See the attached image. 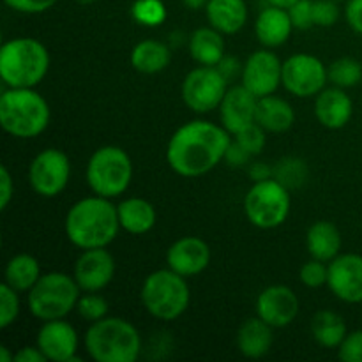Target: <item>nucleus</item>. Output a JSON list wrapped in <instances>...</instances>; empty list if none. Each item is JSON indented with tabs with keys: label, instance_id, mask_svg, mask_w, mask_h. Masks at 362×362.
Returning a JSON list of instances; mask_svg holds the SVG:
<instances>
[{
	"label": "nucleus",
	"instance_id": "f257e3e1",
	"mask_svg": "<svg viewBox=\"0 0 362 362\" xmlns=\"http://www.w3.org/2000/svg\"><path fill=\"white\" fill-rule=\"evenodd\" d=\"M232 141L228 131L209 120H191L172 134L166 148L170 168L186 179L214 170L225 159Z\"/></svg>",
	"mask_w": 362,
	"mask_h": 362
},
{
	"label": "nucleus",
	"instance_id": "f03ea898",
	"mask_svg": "<svg viewBox=\"0 0 362 362\" xmlns=\"http://www.w3.org/2000/svg\"><path fill=\"white\" fill-rule=\"evenodd\" d=\"M64 228L69 243L80 250L106 247L120 230L119 212L110 198L94 194L76 202L67 211Z\"/></svg>",
	"mask_w": 362,
	"mask_h": 362
},
{
	"label": "nucleus",
	"instance_id": "7ed1b4c3",
	"mask_svg": "<svg viewBox=\"0 0 362 362\" xmlns=\"http://www.w3.org/2000/svg\"><path fill=\"white\" fill-rule=\"evenodd\" d=\"M49 106L34 88H11L0 95V126L7 134L28 140L45 133L49 124Z\"/></svg>",
	"mask_w": 362,
	"mask_h": 362
},
{
	"label": "nucleus",
	"instance_id": "20e7f679",
	"mask_svg": "<svg viewBox=\"0 0 362 362\" xmlns=\"http://www.w3.org/2000/svg\"><path fill=\"white\" fill-rule=\"evenodd\" d=\"M49 69V53L34 37H16L0 48V78L11 88H34Z\"/></svg>",
	"mask_w": 362,
	"mask_h": 362
},
{
	"label": "nucleus",
	"instance_id": "39448f33",
	"mask_svg": "<svg viewBox=\"0 0 362 362\" xmlns=\"http://www.w3.org/2000/svg\"><path fill=\"white\" fill-rule=\"evenodd\" d=\"M85 349L95 362H136L141 354V336L131 322L105 317L90 324Z\"/></svg>",
	"mask_w": 362,
	"mask_h": 362
},
{
	"label": "nucleus",
	"instance_id": "423d86ee",
	"mask_svg": "<svg viewBox=\"0 0 362 362\" xmlns=\"http://www.w3.org/2000/svg\"><path fill=\"white\" fill-rule=\"evenodd\" d=\"M140 299L151 317L172 322L187 310L191 292L184 276L172 269H159L145 278Z\"/></svg>",
	"mask_w": 362,
	"mask_h": 362
},
{
	"label": "nucleus",
	"instance_id": "0eeeda50",
	"mask_svg": "<svg viewBox=\"0 0 362 362\" xmlns=\"http://www.w3.org/2000/svg\"><path fill=\"white\" fill-rule=\"evenodd\" d=\"M80 285L66 272H46L28 292V310L37 320H60L76 310Z\"/></svg>",
	"mask_w": 362,
	"mask_h": 362
},
{
	"label": "nucleus",
	"instance_id": "6e6552de",
	"mask_svg": "<svg viewBox=\"0 0 362 362\" xmlns=\"http://www.w3.org/2000/svg\"><path fill=\"white\" fill-rule=\"evenodd\" d=\"M133 179L129 154L117 145H105L90 156L87 165V182L94 194L117 198L126 193Z\"/></svg>",
	"mask_w": 362,
	"mask_h": 362
},
{
	"label": "nucleus",
	"instance_id": "1a4fd4ad",
	"mask_svg": "<svg viewBox=\"0 0 362 362\" xmlns=\"http://www.w3.org/2000/svg\"><path fill=\"white\" fill-rule=\"evenodd\" d=\"M288 187L278 179L258 180L253 182L244 198V212L247 221L262 230H272L281 226L290 214Z\"/></svg>",
	"mask_w": 362,
	"mask_h": 362
},
{
	"label": "nucleus",
	"instance_id": "9d476101",
	"mask_svg": "<svg viewBox=\"0 0 362 362\" xmlns=\"http://www.w3.org/2000/svg\"><path fill=\"white\" fill-rule=\"evenodd\" d=\"M228 80L216 66H200L186 74L182 81V99L187 108L209 113L219 108L226 94Z\"/></svg>",
	"mask_w": 362,
	"mask_h": 362
},
{
	"label": "nucleus",
	"instance_id": "9b49d317",
	"mask_svg": "<svg viewBox=\"0 0 362 362\" xmlns=\"http://www.w3.org/2000/svg\"><path fill=\"white\" fill-rule=\"evenodd\" d=\"M71 177V161L59 148H45L39 152L28 168V182L42 198L59 197L66 189Z\"/></svg>",
	"mask_w": 362,
	"mask_h": 362
},
{
	"label": "nucleus",
	"instance_id": "f8f14e48",
	"mask_svg": "<svg viewBox=\"0 0 362 362\" xmlns=\"http://www.w3.org/2000/svg\"><path fill=\"white\" fill-rule=\"evenodd\" d=\"M329 81L324 62L310 53H297L283 62L281 85L297 98L318 95Z\"/></svg>",
	"mask_w": 362,
	"mask_h": 362
},
{
	"label": "nucleus",
	"instance_id": "ddd939ff",
	"mask_svg": "<svg viewBox=\"0 0 362 362\" xmlns=\"http://www.w3.org/2000/svg\"><path fill=\"white\" fill-rule=\"evenodd\" d=\"M240 76H243V85L251 94L264 98L274 94L281 85L283 64L276 53L269 52V48L258 49L247 57Z\"/></svg>",
	"mask_w": 362,
	"mask_h": 362
},
{
	"label": "nucleus",
	"instance_id": "4468645a",
	"mask_svg": "<svg viewBox=\"0 0 362 362\" xmlns=\"http://www.w3.org/2000/svg\"><path fill=\"white\" fill-rule=\"evenodd\" d=\"M327 286L334 297L349 304L362 303V257L356 253L338 255L329 262Z\"/></svg>",
	"mask_w": 362,
	"mask_h": 362
},
{
	"label": "nucleus",
	"instance_id": "2eb2a0df",
	"mask_svg": "<svg viewBox=\"0 0 362 362\" xmlns=\"http://www.w3.org/2000/svg\"><path fill=\"white\" fill-rule=\"evenodd\" d=\"M300 303L290 286L272 285L262 290L257 299V317L274 329L286 327L297 318Z\"/></svg>",
	"mask_w": 362,
	"mask_h": 362
},
{
	"label": "nucleus",
	"instance_id": "dca6fc26",
	"mask_svg": "<svg viewBox=\"0 0 362 362\" xmlns=\"http://www.w3.org/2000/svg\"><path fill=\"white\" fill-rule=\"evenodd\" d=\"M35 345L45 354L46 361L52 362H74L80 361L76 356L78 352V334L76 329L66 322L48 320L42 322V327L39 329Z\"/></svg>",
	"mask_w": 362,
	"mask_h": 362
},
{
	"label": "nucleus",
	"instance_id": "f3484780",
	"mask_svg": "<svg viewBox=\"0 0 362 362\" xmlns=\"http://www.w3.org/2000/svg\"><path fill=\"white\" fill-rule=\"evenodd\" d=\"M115 276V258L106 247L83 250L74 265V279L81 292H99L112 283Z\"/></svg>",
	"mask_w": 362,
	"mask_h": 362
},
{
	"label": "nucleus",
	"instance_id": "a211bd4d",
	"mask_svg": "<svg viewBox=\"0 0 362 362\" xmlns=\"http://www.w3.org/2000/svg\"><path fill=\"white\" fill-rule=\"evenodd\" d=\"M211 247L200 237L187 235L175 240L166 251L168 269L175 271L184 278L198 276L211 264Z\"/></svg>",
	"mask_w": 362,
	"mask_h": 362
},
{
	"label": "nucleus",
	"instance_id": "6ab92c4d",
	"mask_svg": "<svg viewBox=\"0 0 362 362\" xmlns=\"http://www.w3.org/2000/svg\"><path fill=\"white\" fill-rule=\"evenodd\" d=\"M257 105L258 98L251 94L244 85L228 88L219 105L221 126L233 136L250 124L257 122Z\"/></svg>",
	"mask_w": 362,
	"mask_h": 362
},
{
	"label": "nucleus",
	"instance_id": "aec40b11",
	"mask_svg": "<svg viewBox=\"0 0 362 362\" xmlns=\"http://www.w3.org/2000/svg\"><path fill=\"white\" fill-rule=\"evenodd\" d=\"M315 115L327 129H341L354 115V103L343 88H324L315 99Z\"/></svg>",
	"mask_w": 362,
	"mask_h": 362
},
{
	"label": "nucleus",
	"instance_id": "412c9836",
	"mask_svg": "<svg viewBox=\"0 0 362 362\" xmlns=\"http://www.w3.org/2000/svg\"><path fill=\"white\" fill-rule=\"evenodd\" d=\"M293 30L288 9L278 6H269L260 11L255 21V34L265 48H278L288 41Z\"/></svg>",
	"mask_w": 362,
	"mask_h": 362
},
{
	"label": "nucleus",
	"instance_id": "4be33fe9",
	"mask_svg": "<svg viewBox=\"0 0 362 362\" xmlns=\"http://www.w3.org/2000/svg\"><path fill=\"white\" fill-rule=\"evenodd\" d=\"M205 14L211 27L221 34H237L247 21V6L244 0H209Z\"/></svg>",
	"mask_w": 362,
	"mask_h": 362
},
{
	"label": "nucleus",
	"instance_id": "5701e85b",
	"mask_svg": "<svg viewBox=\"0 0 362 362\" xmlns=\"http://www.w3.org/2000/svg\"><path fill=\"white\" fill-rule=\"evenodd\" d=\"M120 228L131 235H145L158 221V214L151 202L144 198H127L117 205Z\"/></svg>",
	"mask_w": 362,
	"mask_h": 362
},
{
	"label": "nucleus",
	"instance_id": "b1692460",
	"mask_svg": "<svg viewBox=\"0 0 362 362\" xmlns=\"http://www.w3.org/2000/svg\"><path fill=\"white\" fill-rule=\"evenodd\" d=\"M272 329L260 317L247 318L237 332V349L247 359H260L272 346Z\"/></svg>",
	"mask_w": 362,
	"mask_h": 362
},
{
	"label": "nucleus",
	"instance_id": "393cba45",
	"mask_svg": "<svg viewBox=\"0 0 362 362\" xmlns=\"http://www.w3.org/2000/svg\"><path fill=\"white\" fill-rule=\"evenodd\" d=\"M306 247L311 258L329 262L334 260L341 250V233L339 228L331 221H317L308 228Z\"/></svg>",
	"mask_w": 362,
	"mask_h": 362
},
{
	"label": "nucleus",
	"instance_id": "a878e982",
	"mask_svg": "<svg viewBox=\"0 0 362 362\" xmlns=\"http://www.w3.org/2000/svg\"><path fill=\"white\" fill-rule=\"evenodd\" d=\"M296 122V112L292 105L278 95L258 98L257 124H260L267 133H285Z\"/></svg>",
	"mask_w": 362,
	"mask_h": 362
},
{
	"label": "nucleus",
	"instance_id": "bb28decb",
	"mask_svg": "<svg viewBox=\"0 0 362 362\" xmlns=\"http://www.w3.org/2000/svg\"><path fill=\"white\" fill-rule=\"evenodd\" d=\"M214 27H202L189 37V53L200 66H218L225 59V39Z\"/></svg>",
	"mask_w": 362,
	"mask_h": 362
},
{
	"label": "nucleus",
	"instance_id": "cd10ccee",
	"mask_svg": "<svg viewBox=\"0 0 362 362\" xmlns=\"http://www.w3.org/2000/svg\"><path fill=\"white\" fill-rule=\"evenodd\" d=\"M172 60V52L168 46L156 39L140 41L131 52V66L144 74L161 73L168 67Z\"/></svg>",
	"mask_w": 362,
	"mask_h": 362
},
{
	"label": "nucleus",
	"instance_id": "c85d7f7f",
	"mask_svg": "<svg viewBox=\"0 0 362 362\" xmlns=\"http://www.w3.org/2000/svg\"><path fill=\"white\" fill-rule=\"evenodd\" d=\"M41 276V265H39L37 258L27 253H20L7 262L4 283H7L11 288L20 293L30 292V288L37 283Z\"/></svg>",
	"mask_w": 362,
	"mask_h": 362
},
{
	"label": "nucleus",
	"instance_id": "c756f323",
	"mask_svg": "<svg viewBox=\"0 0 362 362\" xmlns=\"http://www.w3.org/2000/svg\"><path fill=\"white\" fill-rule=\"evenodd\" d=\"M311 334L315 341L324 349H339L346 338V324L338 313L331 310L318 311L311 322Z\"/></svg>",
	"mask_w": 362,
	"mask_h": 362
},
{
	"label": "nucleus",
	"instance_id": "7c9ffc66",
	"mask_svg": "<svg viewBox=\"0 0 362 362\" xmlns=\"http://www.w3.org/2000/svg\"><path fill=\"white\" fill-rule=\"evenodd\" d=\"M329 81L334 83V87L350 88L356 87L362 80V64L352 57H343L334 60L329 66Z\"/></svg>",
	"mask_w": 362,
	"mask_h": 362
},
{
	"label": "nucleus",
	"instance_id": "2f4dec72",
	"mask_svg": "<svg viewBox=\"0 0 362 362\" xmlns=\"http://www.w3.org/2000/svg\"><path fill=\"white\" fill-rule=\"evenodd\" d=\"M133 18L144 27H159L166 20V7L163 0H134Z\"/></svg>",
	"mask_w": 362,
	"mask_h": 362
},
{
	"label": "nucleus",
	"instance_id": "473e14b6",
	"mask_svg": "<svg viewBox=\"0 0 362 362\" xmlns=\"http://www.w3.org/2000/svg\"><path fill=\"white\" fill-rule=\"evenodd\" d=\"M272 177L278 179L288 189L290 187H299L308 177V166L303 159L285 158L276 165Z\"/></svg>",
	"mask_w": 362,
	"mask_h": 362
},
{
	"label": "nucleus",
	"instance_id": "72a5a7b5",
	"mask_svg": "<svg viewBox=\"0 0 362 362\" xmlns=\"http://www.w3.org/2000/svg\"><path fill=\"white\" fill-rule=\"evenodd\" d=\"M76 311L81 318L94 324V322L108 317V303L98 292H87L85 296H80V299H78Z\"/></svg>",
	"mask_w": 362,
	"mask_h": 362
},
{
	"label": "nucleus",
	"instance_id": "f704fd0d",
	"mask_svg": "<svg viewBox=\"0 0 362 362\" xmlns=\"http://www.w3.org/2000/svg\"><path fill=\"white\" fill-rule=\"evenodd\" d=\"M14 288H11L7 283L0 285V329H7L16 322L20 315V297Z\"/></svg>",
	"mask_w": 362,
	"mask_h": 362
},
{
	"label": "nucleus",
	"instance_id": "c9c22d12",
	"mask_svg": "<svg viewBox=\"0 0 362 362\" xmlns=\"http://www.w3.org/2000/svg\"><path fill=\"white\" fill-rule=\"evenodd\" d=\"M233 140L239 141L251 156H258L262 154V151L265 148V144H267V131L260 124L253 122L247 127H244L243 131H239L237 134H233Z\"/></svg>",
	"mask_w": 362,
	"mask_h": 362
},
{
	"label": "nucleus",
	"instance_id": "e433bc0d",
	"mask_svg": "<svg viewBox=\"0 0 362 362\" xmlns=\"http://www.w3.org/2000/svg\"><path fill=\"white\" fill-rule=\"evenodd\" d=\"M300 283L308 288H320V286L327 285L329 279V264L325 262L317 260V258H311L310 262L300 267L299 272Z\"/></svg>",
	"mask_w": 362,
	"mask_h": 362
},
{
	"label": "nucleus",
	"instance_id": "4c0bfd02",
	"mask_svg": "<svg viewBox=\"0 0 362 362\" xmlns=\"http://www.w3.org/2000/svg\"><path fill=\"white\" fill-rule=\"evenodd\" d=\"M339 20V7L336 0H313L315 27H332Z\"/></svg>",
	"mask_w": 362,
	"mask_h": 362
},
{
	"label": "nucleus",
	"instance_id": "58836bf2",
	"mask_svg": "<svg viewBox=\"0 0 362 362\" xmlns=\"http://www.w3.org/2000/svg\"><path fill=\"white\" fill-rule=\"evenodd\" d=\"M290 20H292L293 28L299 30H308L315 27L313 23V0H299L293 6L288 7Z\"/></svg>",
	"mask_w": 362,
	"mask_h": 362
},
{
	"label": "nucleus",
	"instance_id": "ea45409f",
	"mask_svg": "<svg viewBox=\"0 0 362 362\" xmlns=\"http://www.w3.org/2000/svg\"><path fill=\"white\" fill-rule=\"evenodd\" d=\"M338 357L345 362H362V331L346 334V338L339 345Z\"/></svg>",
	"mask_w": 362,
	"mask_h": 362
},
{
	"label": "nucleus",
	"instance_id": "a19ab883",
	"mask_svg": "<svg viewBox=\"0 0 362 362\" xmlns=\"http://www.w3.org/2000/svg\"><path fill=\"white\" fill-rule=\"evenodd\" d=\"M4 2L16 13L41 14L45 11L52 9L59 0H4Z\"/></svg>",
	"mask_w": 362,
	"mask_h": 362
},
{
	"label": "nucleus",
	"instance_id": "79ce46f5",
	"mask_svg": "<svg viewBox=\"0 0 362 362\" xmlns=\"http://www.w3.org/2000/svg\"><path fill=\"white\" fill-rule=\"evenodd\" d=\"M14 194V184L11 179V173L6 165L0 166V211H6L9 207Z\"/></svg>",
	"mask_w": 362,
	"mask_h": 362
},
{
	"label": "nucleus",
	"instance_id": "37998d69",
	"mask_svg": "<svg viewBox=\"0 0 362 362\" xmlns=\"http://www.w3.org/2000/svg\"><path fill=\"white\" fill-rule=\"evenodd\" d=\"M251 158H253V156H251L250 152L239 144V141L237 140L230 141L228 151H226L225 154L226 163H228L230 166H233V168H237V166H244L251 161Z\"/></svg>",
	"mask_w": 362,
	"mask_h": 362
},
{
	"label": "nucleus",
	"instance_id": "c03bdc74",
	"mask_svg": "<svg viewBox=\"0 0 362 362\" xmlns=\"http://www.w3.org/2000/svg\"><path fill=\"white\" fill-rule=\"evenodd\" d=\"M345 16L349 27L362 35V0H346Z\"/></svg>",
	"mask_w": 362,
	"mask_h": 362
},
{
	"label": "nucleus",
	"instance_id": "a18cd8bd",
	"mask_svg": "<svg viewBox=\"0 0 362 362\" xmlns=\"http://www.w3.org/2000/svg\"><path fill=\"white\" fill-rule=\"evenodd\" d=\"M14 361L16 362H45L46 357L45 354L39 350V346H23V349L18 350L16 354H14Z\"/></svg>",
	"mask_w": 362,
	"mask_h": 362
},
{
	"label": "nucleus",
	"instance_id": "49530a36",
	"mask_svg": "<svg viewBox=\"0 0 362 362\" xmlns=\"http://www.w3.org/2000/svg\"><path fill=\"white\" fill-rule=\"evenodd\" d=\"M216 67H218V69L221 71L223 76H225L228 81L232 80V78L235 76V74L240 71V64L237 62V60L233 59V57H225V59H223L221 62H219Z\"/></svg>",
	"mask_w": 362,
	"mask_h": 362
},
{
	"label": "nucleus",
	"instance_id": "de8ad7c7",
	"mask_svg": "<svg viewBox=\"0 0 362 362\" xmlns=\"http://www.w3.org/2000/svg\"><path fill=\"white\" fill-rule=\"evenodd\" d=\"M272 173H274V170L269 168L265 163H253V165H250V175L253 179V182L271 179Z\"/></svg>",
	"mask_w": 362,
	"mask_h": 362
},
{
	"label": "nucleus",
	"instance_id": "09e8293b",
	"mask_svg": "<svg viewBox=\"0 0 362 362\" xmlns=\"http://www.w3.org/2000/svg\"><path fill=\"white\" fill-rule=\"evenodd\" d=\"M184 6L191 11H197V9H205L209 4V0H182Z\"/></svg>",
	"mask_w": 362,
	"mask_h": 362
},
{
	"label": "nucleus",
	"instance_id": "8fccbe9b",
	"mask_svg": "<svg viewBox=\"0 0 362 362\" xmlns=\"http://www.w3.org/2000/svg\"><path fill=\"white\" fill-rule=\"evenodd\" d=\"M296 2H299V0H269V4H272V6L285 7V9H288V7L293 6Z\"/></svg>",
	"mask_w": 362,
	"mask_h": 362
},
{
	"label": "nucleus",
	"instance_id": "3c124183",
	"mask_svg": "<svg viewBox=\"0 0 362 362\" xmlns=\"http://www.w3.org/2000/svg\"><path fill=\"white\" fill-rule=\"evenodd\" d=\"M11 361H14V357L9 356L7 346H0V362H11Z\"/></svg>",
	"mask_w": 362,
	"mask_h": 362
},
{
	"label": "nucleus",
	"instance_id": "603ef678",
	"mask_svg": "<svg viewBox=\"0 0 362 362\" xmlns=\"http://www.w3.org/2000/svg\"><path fill=\"white\" fill-rule=\"evenodd\" d=\"M78 4H83V6H88V4H94L98 2V0H76Z\"/></svg>",
	"mask_w": 362,
	"mask_h": 362
},
{
	"label": "nucleus",
	"instance_id": "864d4df0",
	"mask_svg": "<svg viewBox=\"0 0 362 362\" xmlns=\"http://www.w3.org/2000/svg\"><path fill=\"white\" fill-rule=\"evenodd\" d=\"M336 2H345V0H336Z\"/></svg>",
	"mask_w": 362,
	"mask_h": 362
}]
</instances>
